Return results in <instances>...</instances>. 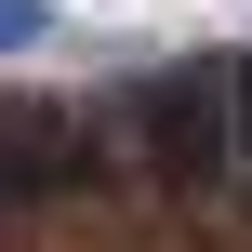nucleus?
Segmentation results:
<instances>
[{
    "mask_svg": "<svg viewBox=\"0 0 252 252\" xmlns=\"http://www.w3.org/2000/svg\"><path fill=\"white\" fill-rule=\"evenodd\" d=\"M93 133H106V159L146 199H226V173H239V53H159V66H133L93 106Z\"/></svg>",
    "mask_w": 252,
    "mask_h": 252,
    "instance_id": "nucleus-1",
    "label": "nucleus"
},
{
    "mask_svg": "<svg viewBox=\"0 0 252 252\" xmlns=\"http://www.w3.org/2000/svg\"><path fill=\"white\" fill-rule=\"evenodd\" d=\"M40 27H53L40 0H0V53H40Z\"/></svg>",
    "mask_w": 252,
    "mask_h": 252,
    "instance_id": "nucleus-2",
    "label": "nucleus"
}]
</instances>
